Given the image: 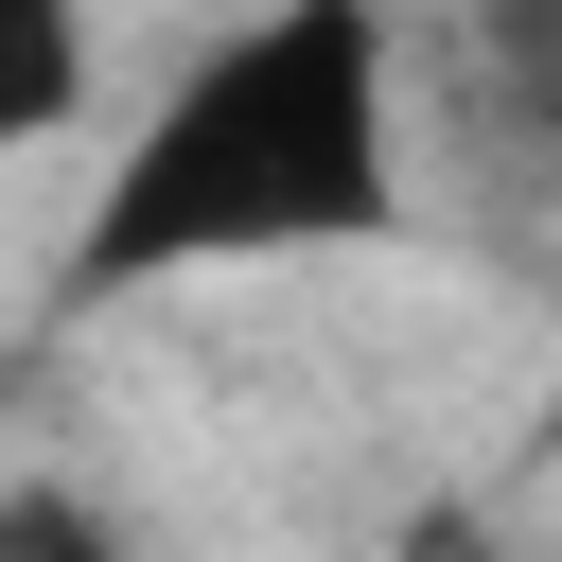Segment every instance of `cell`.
Returning a JSON list of instances; mask_svg holds the SVG:
<instances>
[{
	"label": "cell",
	"instance_id": "6da1fadb",
	"mask_svg": "<svg viewBox=\"0 0 562 562\" xmlns=\"http://www.w3.org/2000/svg\"><path fill=\"white\" fill-rule=\"evenodd\" d=\"M386 228H404L386 0H263L105 158V193L70 228V299H140L193 263H316V246H386Z\"/></svg>",
	"mask_w": 562,
	"mask_h": 562
},
{
	"label": "cell",
	"instance_id": "7a4b0ae2",
	"mask_svg": "<svg viewBox=\"0 0 562 562\" xmlns=\"http://www.w3.org/2000/svg\"><path fill=\"white\" fill-rule=\"evenodd\" d=\"M0 53H18L0 123L18 140H70V105H88V0H0Z\"/></svg>",
	"mask_w": 562,
	"mask_h": 562
},
{
	"label": "cell",
	"instance_id": "3957f363",
	"mask_svg": "<svg viewBox=\"0 0 562 562\" xmlns=\"http://www.w3.org/2000/svg\"><path fill=\"white\" fill-rule=\"evenodd\" d=\"M0 562H123V527H105L70 474H18V492H0Z\"/></svg>",
	"mask_w": 562,
	"mask_h": 562
},
{
	"label": "cell",
	"instance_id": "277c9868",
	"mask_svg": "<svg viewBox=\"0 0 562 562\" xmlns=\"http://www.w3.org/2000/svg\"><path fill=\"white\" fill-rule=\"evenodd\" d=\"M386 562H509V544H492V509H422V527H404Z\"/></svg>",
	"mask_w": 562,
	"mask_h": 562
},
{
	"label": "cell",
	"instance_id": "5b68a950",
	"mask_svg": "<svg viewBox=\"0 0 562 562\" xmlns=\"http://www.w3.org/2000/svg\"><path fill=\"white\" fill-rule=\"evenodd\" d=\"M527 439H544V457H562V369H544V422H527Z\"/></svg>",
	"mask_w": 562,
	"mask_h": 562
}]
</instances>
